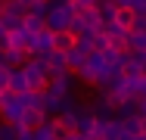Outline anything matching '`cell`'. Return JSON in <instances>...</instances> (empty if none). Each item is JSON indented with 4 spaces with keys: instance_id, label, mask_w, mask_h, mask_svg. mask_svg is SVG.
I'll return each instance as SVG.
<instances>
[{
    "instance_id": "obj_1",
    "label": "cell",
    "mask_w": 146,
    "mask_h": 140,
    "mask_svg": "<svg viewBox=\"0 0 146 140\" xmlns=\"http://www.w3.org/2000/svg\"><path fill=\"white\" fill-rule=\"evenodd\" d=\"M19 81H22V90H25V93H31V97H44V90L50 87L47 72H44L37 62H34V65H28V69L22 72V78H19Z\"/></svg>"
},
{
    "instance_id": "obj_2",
    "label": "cell",
    "mask_w": 146,
    "mask_h": 140,
    "mask_svg": "<svg viewBox=\"0 0 146 140\" xmlns=\"http://www.w3.org/2000/svg\"><path fill=\"white\" fill-rule=\"evenodd\" d=\"M78 47V34L72 28H50V53H68Z\"/></svg>"
},
{
    "instance_id": "obj_3",
    "label": "cell",
    "mask_w": 146,
    "mask_h": 140,
    "mask_svg": "<svg viewBox=\"0 0 146 140\" xmlns=\"http://www.w3.org/2000/svg\"><path fill=\"white\" fill-rule=\"evenodd\" d=\"M112 25H115L118 31H131V28L137 25V6H131V3L112 6Z\"/></svg>"
},
{
    "instance_id": "obj_4",
    "label": "cell",
    "mask_w": 146,
    "mask_h": 140,
    "mask_svg": "<svg viewBox=\"0 0 146 140\" xmlns=\"http://www.w3.org/2000/svg\"><path fill=\"white\" fill-rule=\"evenodd\" d=\"M121 78H124V87H137V84H143V65H140V59H124L121 62Z\"/></svg>"
},
{
    "instance_id": "obj_5",
    "label": "cell",
    "mask_w": 146,
    "mask_h": 140,
    "mask_svg": "<svg viewBox=\"0 0 146 140\" xmlns=\"http://www.w3.org/2000/svg\"><path fill=\"white\" fill-rule=\"evenodd\" d=\"M9 84H13V72H9L6 65H0V90H3V87H9Z\"/></svg>"
},
{
    "instance_id": "obj_6",
    "label": "cell",
    "mask_w": 146,
    "mask_h": 140,
    "mask_svg": "<svg viewBox=\"0 0 146 140\" xmlns=\"http://www.w3.org/2000/svg\"><path fill=\"white\" fill-rule=\"evenodd\" d=\"M137 137H143V140H146V115L137 121Z\"/></svg>"
}]
</instances>
